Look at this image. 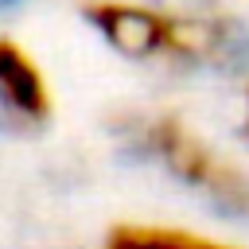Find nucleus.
<instances>
[{
	"label": "nucleus",
	"mask_w": 249,
	"mask_h": 249,
	"mask_svg": "<svg viewBox=\"0 0 249 249\" xmlns=\"http://www.w3.org/2000/svg\"><path fill=\"white\" fill-rule=\"evenodd\" d=\"M82 16L113 51L128 58L230 66L245 51L241 31L226 19H195L136 0H86Z\"/></svg>",
	"instance_id": "1"
},
{
	"label": "nucleus",
	"mask_w": 249,
	"mask_h": 249,
	"mask_svg": "<svg viewBox=\"0 0 249 249\" xmlns=\"http://www.w3.org/2000/svg\"><path fill=\"white\" fill-rule=\"evenodd\" d=\"M0 109L19 128L47 124L51 109H54L43 66L35 62V54L23 43H16L8 35H0Z\"/></svg>",
	"instance_id": "3"
},
{
	"label": "nucleus",
	"mask_w": 249,
	"mask_h": 249,
	"mask_svg": "<svg viewBox=\"0 0 249 249\" xmlns=\"http://www.w3.org/2000/svg\"><path fill=\"white\" fill-rule=\"evenodd\" d=\"M121 132L128 136L132 148H140L148 160H156L183 187L198 191L222 214H249V175L175 113L128 117L121 124Z\"/></svg>",
	"instance_id": "2"
},
{
	"label": "nucleus",
	"mask_w": 249,
	"mask_h": 249,
	"mask_svg": "<svg viewBox=\"0 0 249 249\" xmlns=\"http://www.w3.org/2000/svg\"><path fill=\"white\" fill-rule=\"evenodd\" d=\"M105 249H241L233 241L187 230V226H163V222H121L109 230Z\"/></svg>",
	"instance_id": "4"
},
{
	"label": "nucleus",
	"mask_w": 249,
	"mask_h": 249,
	"mask_svg": "<svg viewBox=\"0 0 249 249\" xmlns=\"http://www.w3.org/2000/svg\"><path fill=\"white\" fill-rule=\"evenodd\" d=\"M245 113H249V109H245Z\"/></svg>",
	"instance_id": "5"
}]
</instances>
